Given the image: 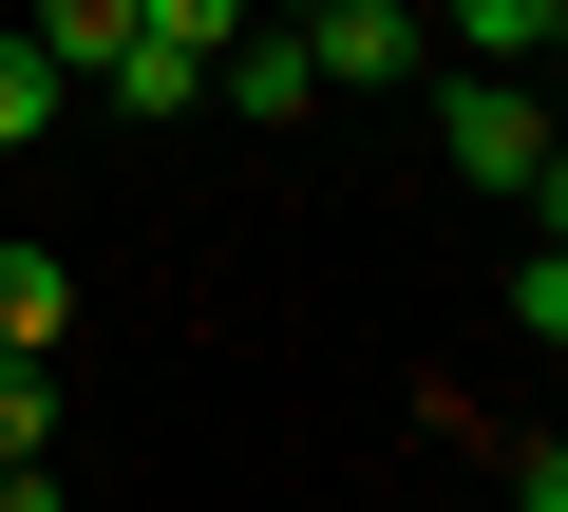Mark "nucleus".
Listing matches in <instances>:
<instances>
[{
    "label": "nucleus",
    "mask_w": 568,
    "mask_h": 512,
    "mask_svg": "<svg viewBox=\"0 0 568 512\" xmlns=\"http://www.w3.org/2000/svg\"><path fill=\"white\" fill-rule=\"evenodd\" d=\"M436 152H455L474 190H530V209L568 190V152H549V96H530V77H455V96H436Z\"/></svg>",
    "instance_id": "obj_1"
},
{
    "label": "nucleus",
    "mask_w": 568,
    "mask_h": 512,
    "mask_svg": "<svg viewBox=\"0 0 568 512\" xmlns=\"http://www.w3.org/2000/svg\"><path fill=\"white\" fill-rule=\"evenodd\" d=\"M209 77H227V114H246V133H304V114H323V58H304V20L209 39Z\"/></svg>",
    "instance_id": "obj_2"
},
{
    "label": "nucleus",
    "mask_w": 568,
    "mask_h": 512,
    "mask_svg": "<svg viewBox=\"0 0 568 512\" xmlns=\"http://www.w3.org/2000/svg\"><path fill=\"white\" fill-rule=\"evenodd\" d=\"M304 58L379 96V77H417V58H436V20H417V0H304Z\"/></svg>",
    "instance_id": "obj_3"
},
{
    "label": "nucleus",
    "mask_w": 568,
    "mask_h": 512,
    "mask_svg": "<svg viewBox=\"0 0 568 512\" xmlns=\"http://www.w3.org/2000/svg\"><path fill=\"white\" fill-rule=\"evenodd\" d=\"M77 342V267L58 247H0V361H58Z\"/></svg>",
    "instance_id": "obj_4"
},
{
    "label": "nucleus",
    "mask_w": 568,
    "mask_h": 512,
    "mask_svg": "<svg viewBox=\"0 0 568 512\" xmlns=\"http://www.w3.org/2000/svg\"><path fill=\"white\" fill-rule=\"evenodd\" d=\"M436 39H455V58H549L568 0H436Z\"/></svg>",
    "instance_id": "obj_5"
},
{
    "label": "nucleus",
    "mask_w": 568,
    "mask_h": 512,
    "mask_svg": "<svg viewBox=\"0 0 568 512\" xmlns=\"http://www.w3.org/2000/svg\"><path fill=\"white\" fill-rule=\"evenodd\" d=\"M95 77H114V114H190V96H209V58H171V39H133V58H95Z\"/></svg>",
    "instance_id": "obj_6"
},
{
    "label": "nucleus",
    "mask_w": 568,
    "mask_h": 512,
    "mask_svg": "<svg viewBox=\"0 0 568 512\" xmlns=\"http://www.w3.org/2000/svg\"><path fill=\"white\" fill-rule=\"evenodd\" d=\"M39 133H58V58H39V39H0V152H39Z\"/></svg>",
    "instance_id": "obj_7"
},
{
    "label": "nucleus",
    "mask_w": 568,
    "mask_h": 512,
    "mask_svg": "<svg viewBox=\"0 0 568 512\" xmlns=\"http://www.w3.org/2000/svg\"><path fill=\"white\" fill-rule=\"evenodd\" d=\"M39 58H133V0H39Z\"/></svg>",
    "instance_id": "obj_8"
},
{
    "label": "nucleus",
    "mask_w": 568,
    "mask_h": 512,
    "mask_svg": "<svg viewBox=\"0 0 568 512\" xmlns=\"http://www.w3.org/2000/svg\"><path fill=\"white\" fill-rule=\"evenodd\" d=\"M133 39H171V58H209V39H246V0H133Z\"/></svg>",
    "instance_id": "obj_9"
},
{
    "label": "nucleus",
    "mask_w": 568,
    "mask_h": 512,
    "mask_svg": "<svg viewBox=\"0 0 568 512\" xmlns=\"http://www.w3.org/2000/svg\"><path fill=\"white\" fill-rule=\"evenodd\" d=\"M0 512H77V493H58V474H39V455H0Z\"/></svg>",
    "instance_id": "obj_10"
}]
</instances>
